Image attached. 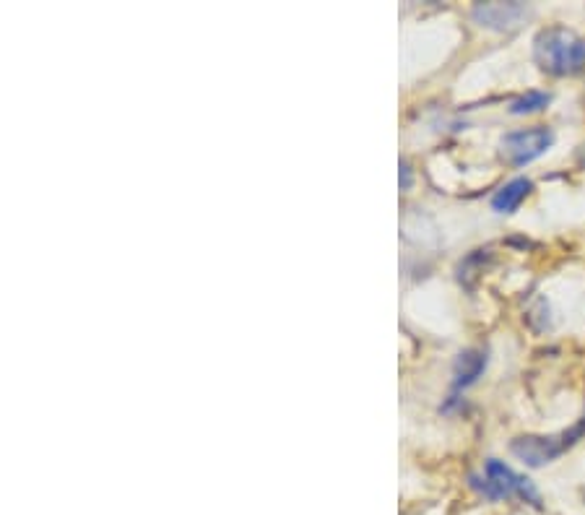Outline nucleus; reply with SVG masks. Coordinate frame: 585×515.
Returning a JSON list of instances; mask_svg holds the SVG:
<instances>
[{"instance_id": "f257e3e1", "label": "nucleus", "mask_w": 585, "mask_h": 515, "mask_svg": "<svg viewBox=\"0 0 585 515\" xmlns=\"http://www.w3.org/2000/svg\"><path fill=\"white\" fill-rule=\"evenodd\" d=\"M533 58L549 76H572L585 66V42L567 27H546L533 40Z\"/></svg>"}, {"instance_id": "f03ea898", "label": "nucleus", "mask_w": 585, "mask_h": 515, "mask_svg": "<svg viewBox=\"0 0 585 515\" xmlns=\"http://www.w3.org/2000/svg\"><path fill=\"white\" fill-rule=\"evenodd\" d=\"M471 489H476L481 497H487L492 502L520 497V500L531 502L533 508H541L539 489L533 487L531 479L518 476L510 466H505L497 458H489L484 463V474H471Z\"/></svg>"}, {"instance_id": "7ed1b4c3", "label": "nucleus", "mask_w": 585, "mask_h": 515, "mask_svg": "<svg viewBox=\"0 0 585 515\" xmlns=\"http://www.w3.org/2000/svg\"><path fill=\"white\" fill-rule=\"evenodd\" d=\"M585 435V417L575 427L559 432V435H520L510 443V453L523 461L528 469H541L546 463L557 461L570 445H575Z\"/></svg>"}, {"instance_id": "20e7f679", "label": "nucleus", "mask_w": 585, "mask_h": 515, "mask_svg": "<svg viewBox=\"0 0 585 515\" xmlns=\"http://www.w3.org/2000/svg\"><path fill=\"white\" fill-rule=\"evenodd\" d=\"M554 133L546 125H531V128H520V131L505 133L500 141V154L510 167H526L544 157L546 151L552 149Z\"/></svg>"}, {"instance_id": "39448f33", "label": "nucleus", "mask_w": 585, "mask_h": 515, "mask_svg": "<svg viewBox=\"0 0 585 515\" xmlns=\"http://www.w3.org/2000/svg\"><path fill=\"white\" fill-rule=\"evenodd\" d=\"M531 16L526 3H476L471 8V19L492 32H513Z\"/></svg>"}, {"instance_id": "423d86ee", "label": "nucleus", "mask_w": 585, "mask_h": 515, "mask_svg": "<svg viewBox=\"0 0 585 515\" xmlns=\"http://www.w3.org/2000/svg\"><path fill=\"white\" fill-rule=\"evenodd\" d=\"M484 370H487V352H481V349H466V352L458 354L453 362V388L455 391H463L468 385H474Z\"/></svg>"}, {"instance_id": "0eeeda50", "label": "nucleus", "mask_w": 585, "mask_h": 515, "mask_svg": "<svg viewBox=\"0 0 585 515\" xmlns=\"http://www.w3.org/2000/svg\"><path fill=\"white\" fill-rule=\"evenodd\" d=\"M533 183L528 177H513L510 183L502 185L497 193L492 196V209L497 214H515L520 209V203L526 201L531 196Z\"/></svg>"}, {"instance_id": "6e6552de", "label": "nucleus", "mask_w": 585, "mask_h": 515, "mask_svg": "<svg viewBox=\"0 0 585 515\" xmlns=\"http://www.w3.org/2000/svg\"><path fill=\"white\" fill-rule=\"evenodd\" d=\"M549 102H552V94L533 89V92L520 94L518 99H513V102H510V115H533V112L546 110V107H549Z\"/></svg>"}, {"instance_id": "1a4fd4ad", "label": "nucleus", "mask_w": 585, "mask_h": 515, "mask_svg": "<svg viewBox=\"0 0 585 515\" xmlns=\"http://www.w3.org/2000/svg\"><path fill=\"white\" fill-rule=\"evenodd\" d=\"M401 190H409L411 183H414V175H411V167L409 162H401Z\"/></svg>"}]
</instances>
